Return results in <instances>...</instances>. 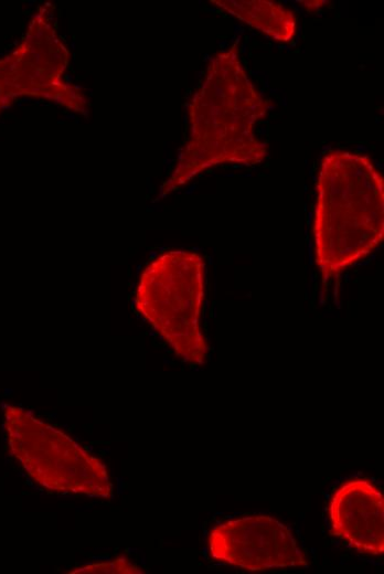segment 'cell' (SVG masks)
<instances>
[{"label":"cell","mask_w":384,"mask_h":574,"mask_svg":"<svg viewBox=\"0 0 384 574\" xmlns=\"http://www.w3.org/2000/svg\"><path fill=\"white\" fill-rule=\"evenodd\" d=\"M313 255L326 287L384 237V179L372 159L330 150L321 159L312 220Z\"/></svg>","instance_id":"cell-2"},{"label":"cell","mask_w":384,"mask_h":574,"mask_svg":"<svg viewBox=\"0 0 384 574\" xmlns=\"http://www.w3.org/2000/svg\"><path fill=\"white\" fill-rule=\"evenodd\" d=\"M2 427L10 456L39 488L62 496L113 497L105 463L61 428L13 404L2 407Z\"/></svg>","instance_id":"cell-4"},{"label":"cell","mask_w":384,"mask_h":574,"mask_svg":"<svg viewBox=\"0 0 384 574\" xmlns=\"http://www.w3.org/2000/svg\"><path fill=\"white\" fill-rule=\"evenodd\" d=\"M384 500L380 488L365 478L340 483L328 503L330 533L367 556L384 553Z\"/></svg>","instance_id":"cell-7"},{"label":"cell","mask_w":384,"mask_h":574,"mask_svg":"<svg viewBox=\"0 0 384 574\" xmlns=\"http://www.w3.org/2000/svg\"><path fill=\"white\" fill-rule=\"evenodd\" d=\"M268 110L267 100L248 77L237 42L216 53L189 107V132L161 196L184 187L210 168L223 163L255 166L268 155L255 135Z\"/></svg>","instance_id":"cell-1"},{"label":"cell","mask_w":384,"mask_h":574,"mask_svg":"<svg viewBox=\"0 0 384 574\" xmlns=\"http://www.w3.org/2000/svg\"><path fill=\"white\" fill-rule=\"evenodd\" d=\"M211 2L276 41L288 42L297 32V18L294 12L277 2L269 0H212Z\"/></svg>","instance_id":"cell-8"},{"label":"cell","mask_w":384,"mask_h":574,"mask_svg":"<svg viewBox=\"0 0 384 574\" xmlns=\"http://www.w3.org/2000/svg\"><path fill=\"white\" fill-rule=\"evenodd\" d=\"M70 56L56 30L54 7L40 4L20 43L0 59V113L19 98L32 97L87 116L88 99L83 89L64 78Z\"/></svg>","instance_id":"cell-5"},{"label":"cell","mask_w":384,"mask_h":574,"mask_svg":"<svg viewBox=\"0 0 384 574\" xmlns=\"http://www.w3.org/2000/svg\"><path fill=\"white\" fill-rule=\"evenodd\" d=\"M205 261L196 252L170 249L142 269L135 291L136 311L183 362L205 363L209 344L201 317Z\"/></svg>","instance_id":"cell-3"},{"label":"cell","mask_w":384,"mask_h":574,"mask_svg":"<svg viewBox=\"0 0 384 574\" xmlns=\"http://www.w3.org/2000/svg\"><path fill=\"white\" fill-rule=\"evenodd\" d=\"M206 545L215 562L248 572L308 565L292 531L267 514H249L217 523L210 530Z\"/></svg>","instance_id":"cell-6"},{"label":"cell","mask_w":384,"mask_h":574,"mask_svg":"<svg viewBox=\"0 0 384 574\" xmlns=\"http://www.w3.org/2000/svg\"><path fill=\"white\" fill-rule=\"evenodd\" d=\"M70 574H137L145 571L126 556L90 562L67 571Z\"/></svg>","instance_id":"cell-9"}]
</instances>
